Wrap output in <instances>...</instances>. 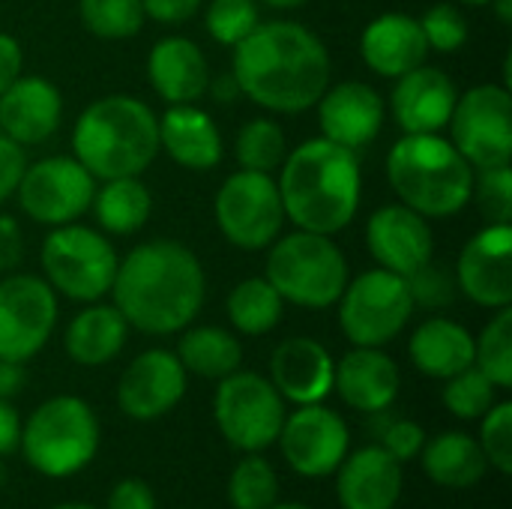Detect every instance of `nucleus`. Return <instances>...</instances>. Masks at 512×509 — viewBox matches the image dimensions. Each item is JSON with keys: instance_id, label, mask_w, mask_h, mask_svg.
<instances>
[{"instance_id": "20e7f679", "label": "nucleus", "mask_w": 512, "mask_h": 509, "mask_svg": "<svg viewBox=\"0 0 512 509\" xmlns=\"http://www.w3.org/2000/svg\"><path fill=\"white\" fill-rule=\"evenodd\" d=\"M72 156L96 180L141 177L159 156V117L138 96H99L75 120Z\"/></svg>"}, {"instance_id": "4be33fe9", "label": "nucleus", "mask_w": 512, "mask_h": 509, "mask_svg": "<svg viewBox=\"0 0 512 509\" xmlns=\"http://www.w3.org/2000/svg\"><path fill=\"white\" fill-rule=\"evenodd\" d=\"M402 489V462H396L381 444L348 453L336 468V495L342 509H393Z\"/></svg>"}, {"instance_id": "b1692460", "label": "nucleus", "mask_w": 512, "mask_h": 509, "mask_svg": "<svg viewBox=\"0 0 512 509\" xmlns=\"http://www.w3.org/2000/svg\"><path fill=\"white\" fill-rule=\"evenodd\" d=\"M399 366L381 348H351L333 372V390L360 414H384L399 396Z\"/></svg>"}, {"instance_id": "0eeeda50", "label": "nucleus", "mask_w": 512, "mask_h": 509, "mask_svg": "<svg viewBox=\"0 0 512 509\" xmlns=\"http://www.w3.org/2000/svg\"><path fill=\"white\" fill-rule=\"evenodd\" d=\"M267 249L264 279L279 291L285 303L300 309L336 306L351 279V270L333 237L297 228L294 234H279Z\"/></svg>"}, {"instance_id": "37998d69", "label": "nucleus", "mask_w": 512, "mask_h": 509, "mask_svg": "<svg viewBox=\"0 0 512 509\" xmlns=\"http://www.w3.org/2000/svg\"><path fill=\"white\" fill-rule=\"evenodd\" d=\"M405 282H408L414 306H423V309H444L456 300V291H459L456 273H450L444 264H435V258L423 264L417 273L405 276Z\"/></svg>"}, {"instance_id": "bb28decb", "label": "nucleus", "mask_w": 512, "mask_h": 509, "mask_svg": "<svg viewBox=\"0 0 512 509\" xmlns=\"http://www.w3.org/2000/svg\"><path fill=\"white\" fill-rule=\"evenodd\" d=\"M159 150L189 171H210L225 153L216 120L195 102L168 105V111L159 117Z\"/></svg>"}, {"instance_id": "c9c22d12", "label": "nucleus", "mask_w": 512, "mask_h": 509, "mask_svg": "<svg viewBox=\"0 0 512 509\" xmlns=\"http://www.w3.org/2000/svg\"><path fill=\"white\" fill-rule=\"evenodd\" d=\"M228 501L234 509H267L279 501V477L261 453H246L228 477Z\"/></svg>"}, {"instance_id": "f03ea898", "label": "nucleus", "mask_w": 512, "mask_h": 509, "mask_svg": "<svg viewBox=\"0 0 512 509\" xmlns=\"http://www.w3.org/2000/svg\"><path fill=\"white\" fill-rule=\"evenodd\" d=\"M114 306L147 336L186 330L204 306L207 276L198 255L177 240H147L117 261Z\"/></svg>"}, {"instance_id": "6ab92c4d", "label": "nucleus", "mask_w": 512, "mask_h": 509, "mask_svg": "<svg viewBox=\"0 0 512 509\" xmlns=\"http://www.w3.org/2000/svg\"><path fill=\"white\" fill-rule=\"evenodd\" d=\"M315 108H318L321 138L348 147L354 153H360L381 135L387 117V105L381 93L366 81H342L327 87Z\"/></svg>"}, {"instance_id": "58836bf2", "label": "nucleus", "mask_w": 512, "mask_h": 509, "mask_svg": "<svg viewBox=\"0 0 512 509\" xmlns=\"http://www.w3.org/2000/svg\"><path fill=\"white\" fill-rule=\"evenodd\" d=\"M261 21L258 0H210L204 9V27L213 42L234 48L243 42Z\"/></svg>"}, {"instance_id": "1a4fd4ad", "label": "nucleus", "mask_w": 512, "mask_h": 509, "mask_svg": "<svg viewBox=\"0 0 512 509\" xmlns=\"http://www.w3.org/2000/svg\"><path fill=\"white\" fill-rule=\"evenodd\" d=\"M339 306V327L345 339L357 348H384L390 345L411 321L414 300L405 276L390 270H366L357 279H348Z\"/></svg>"}, {"instance_id": "8fccbe9b", "label": "nucleus", "mask_w": 512, "mask_h": 509, "mask_svg": "<svg viewBox=\"0 0 512 509\" xmlns=\"http://www.w3.org/2000/svg\"><path fill=\"white\" fill-rule=\"evenodd\" d=\"M21 69H24L21 42L9 33H0V93L21 75Z\"/></svg>"}, {"instance_id": "603ef678", "label": "nucleus", "mask_w": 512, "mask_h": 509, "mask_svg": "<svg viewBox=\"0 0 512 509\" xmlns=\"http://www.w3.org/2000/svg\"><path fill=\"white\" fill-rule=\"evenodd\" d=\"M24 363L15 360H0V399H12L24 390Z\"/></svg>"}, {"instance_id": "c85d7f7f", "label": "nucleus", "mask_w": 512, "mask_h": 509, "mask_svg": "<svg viewBox=\"0 0 512 509\" xmlns=\"http://www.w3.org/2000/svg\"><path fill=\"white\" fill-rule=\"evenodd\" d=\"M126 336H129V324L120 315V309L114 303L96 300V303H87V309H81L69 321L63 333V348L72 363L96 369V366L111 363L123 351Z\"/></svg>"}, {"instance_id": "473e14b6", "label": "nucleus", "mask_w": 512, "mask_h": 509, "mask_svg": "<svg viewBox=\"0 0 512 509\" xmlns=\"http://www.w3.org/2000/svg\"><path fill=\"white\" fill-rule=\"evenodd\" d=\"M225 309H228V321L237 333L258 339V336H267L282 321L285 300L264 276H249L231 288Z\"/></svg>"}, {"instance_id": "6e6d98bb", "label": "nucleus", "mask_w": 512, "mask_h": 509, "mask_svg": "<svg viewBox=\"0 0 512 509\" xmlns=\"http://www.w3.org/2000/svg\"><path fill=\"white\" fill-rule=\"evenodd\" d=\"M258 3H264V6H270V9H282V12H288V9H300V6H306L309 0H258Z\"/></svg>"}, {"instance_id": "5fc2aeb1", "label": "nucleus", "mask_w": 512, "mask_h": 509, "mask_svg": "<svg viewBox=\"0 0 512 509\" xmlns=\"http://www.w3.org/2000/svg\"><path fill=\"white\" fill-rule=\"evenodd\" d=\"M489 6H495L501 24H512V0H492Z\"/></svg>"}, {"instance_id": "9b49d317", "label": "nucleus", "mask_w": 512, "mask_h": 509, "mask_svg": "<svg viewBox=\"0 0 512 509\" xmlns=\"http://www.w3.org/2000/svg\"><path fill=\"white\" fill-rule=\"evenodd\" d=\"M213 219L231 246L243 252L267 249L288 222L276 177L243 168L234 171L216 192Z\"/></svg>"}, {"instance_id": "a18cd8bd", "label": "nucleus", "mask_w": 512, "mask_h": 509, "mask_svg": "<svg viewBox=\"0 0 512 509\" xmlns=\"http://www.w3.org/2000/svg\"><path fill=\"white\" fill-rule=\"evenodd\" d=\"M27 168V153L21 144H15L12 138L0 135V204H6L18 183H21V174Z\"/></svg>"}, {"instance_id": "2f4dec72", "label": "nucleus", "mask_w": 512, "mask_h": 509, "mask_svg": "<svg viewBox=\"0 0 512 509\" xmlns=\"http://www.w3.org/2000/svg\"><path fill=\"white\" fill-rule=\"evenodd\" d=\"M174 354L183 363L186 375H198L207 381H219V378L237 372L243 363L240 339L222 327H213V324L183 330Z\"/></svg>"}, {"instance_id": "864d4df0", "label": "nucleus", "mask_w": 512, "mask_h": 509, "mask_svg": "<svg viewBox=\"0 0 512 509\" xmlns=\"http://www.w3.org/2000/svg\"><path fill=\"white\" fill-rule=\"evenodd\" d=\"M207 93H210L216 102H234V99H240V96H243V93H240V84H237V78H234L231 72L210 75V81H207Z\"/></svg>"}, {"instance_id": "a211bd4d", "label": "nucleus", "mask_w": 512, "mask_h": 509, "mask_svg": "<svg viewBox=\"0 0 512 509\" xmlns=\"http://www.w3.org/2000/svg\"><path fill=\"white\" fill-rule=\"evenodd\" d=\"M366 249L381 270L411 276L435 258V234L426 216L405 204L378 207L366 225Z\"/></svg>"}, {"instance_id": "7c9ffc66", "label": "nucleus", "mask_w": 512, "mask_h": 509, "mask_svg": "<svg viewBox=\"0 0 512 509\" xmlns=\"http://www.w3.org/2000/svg\"><path fill=\"white\" fill-rule=\"evenodd\" d=\"M90 210L105 234H135L147 225L153 213V195L141 177H114L96 186Z\"/></svg>"}, {"instance_id": "aec40b11", "label": "nucleus", "mask_w": 512, "mask_h": 509, "mask_svg": "<svg viewBox=\"0 0 512 509\" xmlns=\"http://www.w3.org/2000/svg\"><path fill=\"white\" fill-rule=\"evenodd\" d=\"M456 99L459 90L453 78L438 66L420 63L417 69L396 78L390 93V111L405 135H426L447 129Z\"/></svg>"}, {"instance_id": "4d7b16f0", "label": "nucleus", "mask_w": 512, "mask_h": 509, "mask_svg": "<svg viewBox=\"0 0 512 509\" xmlns=\"http://www.w3.org/2000/svg\"><path fill=\"white\" fill-rule=\"evenodd\" d=\"M51 509H96V507H90V504H75V501H69V504H57V507H51Z\"/></svg>"}, {"instance_id": "f257e3e1", "label": "nucleus", "mask_w": 512, "mask_h": 509, "mask_svg": "<svg viewBox=\"0 0 512 509\" xmlns=\"http://www.w3.org/2000/svg\"><path fill=\"white\" fill-rule=\"evenodd\" d=\"M330 69L327 45L297 21H258L231 54L240 93L273 114L315 108L330 87Z\"/></svg>"}, {"instance_id": "72a5a7b5", "label": "nucleus", "mask_w": 512, "mask_h": 509, "mask_svg": "<svg viewBox=\"0 0 512 509\" xmlns=\"http://www.w3.org/2000/svg\"><path fill=\"white\" fill-rule=\"evenodd\" d=\"M234 156L243 171H261V174L279 171L288 156L285 129L270 117H255L243 123L234 141Z\"/></svg>"}, {"instance_id": "a878e982", "label": "nucleus", "mask_w": 512, "mask_h": 509, "mask_svg": "<svg viewBox=\"0 0 512 509\" xmlns=\"http://www.w3.org/2000/svg\"><path fill=\"white\" fill-rule=\"evenodd\" d=\"M147 78L165 105H189L207 93L210 66L189 36H162L147 54Z\"/></svg>"}, {"instance_id": "c756f323", "label": "nucleus", "mask_w": 512, "mask_h": 509, "mask_svg": "<svg viewBox=\"0 0 512 509\" xmlns=\"http://www.w3.org/2000/svg\"><path fill=\"white\" fill-rule=\"evenodd\" d=\"M423 471L435 486L468 489L483 480L489 462L480 450V441L465 432H444L423 444L420 450Z\"/></svg>"}, {"instance_id": "de8ad7c7", "label": "nucleus", "mask_w": 512, "mask_h": 509, "mask_svg": "<svg viewBox=\"0 0 512 509\" xmlns=\"http://www.w3.org/2000/svg\"><path fill=\"white\" fill-rule=\"evenodd\" d=\"M105 509H156V495L144 480H120L111 492H108V504Z\"/></svg>"}, {"instance_id": "f3484780", "label": "nucleus", "mask_w": 512, "mask_h": 509, "mask_svg": "<svg viewBox=\"0 0 512 509\" xmlns=\"http://www.w3.org/2000/svg\"><path fill=\"white\" fill-rule=\"evenodd\" d=\"M456 285L483 309L512 306V225H486L465 243Z\"/></svg>"}, {"instance_id": "a19ab883", "label": "nucleus", "mask_w": 512, "mask_h": 509, "mask_svg": "<svg viewBox=\"0 0 512 509\" xmlns=\"http://www.w3.org/2000/svg\"><path fill=\"white\" fill-rule=\"evenodd\" d=\"M480 450L486 462L510 477L512 474V405L510 402H495L483 417H480Z\"/></svg>"}, {"instance_id": "09e8293b", "label": "nucleus", "mask_w": 512, "mask_h": 509, "mask_svg": "<svg viewBox=\"0 0 512 509\" xmlns=\"http://www.w3.org/2000/svg\"><path fill=\"white\" fill-rule=\"evenodd\" d=\"M204 0H141L144 15L159 24H183L201 12Z\"/></svg>"}, {"instance_id": "9d476101", "label": "nucleus", "mask_w": 512, "mask_h": 509, "mask_svg": "<svg viewBox=\"0 0 512 509\" xmlns=\"http://www.w3.org/2000/svg\"><path fill=\"white\" fill-rule=\"evenodd\" d=\"M213 420L219 435L240 453H264L276 444L285 423V399L258 372H231L219 378L213 396Z\"/></svg>"}, {"instance_id": "79ce46f5", "label": "nucleus", "mask_w": 512, "mask_h": 509, "mask_svg": "<svg viewBox=\"0 0 512 509\" xmlns=\"http://www.w3.org/2000/svg\"><path fill=\"white\" fill-rule=\"evenodd\" d=\"M420 30L426 36L429 51L456 54L468 42V18L456 3H435L423 12Z\"/></svg>"}, {"instance_id": "4468645a", "label": "nucleus", "mask_w": 512, "mask_h": 509, "mask_svg": "<svg viewBox=\"0 0 512 509\" xmlns=\"http://www.w3.org/2000/svg\"><path fill=\"white\" fill-rule=\"evenodd\" d=\"M57 327V294L33 273L0 279V360H33Z\"/></svg>"}, {"instance_id": "c03bdc74", "label": "nucleus", "mask_w": 512, "mask_h": 509, "mask_svg": "<svg viewBox=\"0 0 512 509\" xmlns=\"http://www.w3.org/2000/svg\"><path fill=\"white\" fill-rule=\"evenodd\" d=\"M423 444H426V432H423L417 423H411V420H393V423H387L384 432H381V447H384L396 462H411V459H417L420 450H423Z\"/></svg>"}, {"instance_id": "423d86ee", "label": "nucleus", "mask_w": 512, "mask_h": 509, "mask_svg": "<svg viewBox=\"0 0 512 509\" xmlns=\"http://www.w3.org/2000/svg\"><path fill=\"white\" fill-rule=\"evenodd\" d=\"M99 441V417L84 399L51 396L21 423L18 450L36 474L66 480L96 459Z\"/></svg>"}, {"instance_id": "13d9d810", "label": "nucleus", "mask_w": 512, "mask_h": 509, "mask_svg": "<svg viewBox=\"0 0 512 509\" xmlns=\"http://www.w3.org/2000/svg\"><path fill=\"white\" fill-rule=\"evenodd\" d=\"M267 509H312V507H306V504H273V507H267Z\"/></svg>"}, {"instance_id": "f704fd0d", "label": "nucleus", "mask_w": 512, "mask_h": 509, "mask_svg": "<svg viewBox=\"0 0 512 509\" xmlns=\"http://www.w3.org/2000/svg\"><path fill=\"white\" fill-rule=\"evenodd\" d=\"M474 366L498 387H512V309H495V318L474 339Z\"/></svg>"}, {"instance_id": "f8f14e48", "label": "nucleus", "mask_w": 512, "mask_h": 509, "mask_svg": "<svg viewBox=\"0 0 512 509\" xmlns=\"http://www.w3.org/2000/svg\"><path fill=\"white\" fill-rule=\"evenodd\" d=\"M450 141L477 168L512 162V96L507 84H477L456 99Z\"/></svg>"}, {"instance_id": "bf43d9fd", "label": "nucleus", "mask_w": 512, "mask_h": 509, "mask_svg": "<svg viewBox=\"0 0 512 509\" xmlns=\"http://www.w3.org/2000/svg\"><path fill=\"white\" fill-rule=\"evenodd\" d=\"M456 3H465V6H486V3H492V0H456Z\"/></svg>"}, {"instance_id": "ddd939ff", "label": "nucleus", "mask_w": 512, "mask_h": 509, "mask_svg": "<svg viewBox=\"0 0 512 509\" xmlns=\"http://www.w3.org/2000/svg\"><path fill=\"white\" fill-rule=\"evenodd\" d=\"M93 192L96 177L75 156H45L27 162L15 198L33 222L57 228L78 222L90 210Z\"/></svg>"}, {"instance_id": "5701e85b", "label": "nucleus", "mask_w": 512, "mask_h": 509, "mask_svg": "<svg viewBox=\"0 0 512 509\" xmlns=\"http://www.w3.org/2000/svg\"><path fill=\"white\" fill-rule=\"evenodd\" d=\"M333 372L336 360L321 342L309 336L285 339L270 357V384L285 402L294 405L324 402L333 393Z\"/></svg>"}, {"instance_id": "39448f33", "label": "nucleus", "mask_w": 512, "mask_h": 509, "mask_svg": "<svg viewBox=\"0 0 512 509\" xmlns=\"http://www.w3.org/2000/svg\"><path fill=\"white\" fill-rule=\"evenodd\" d=\"M387 180L399 204L426 219H450L471 204L474 168L441 132L402 135L387 153Z\"/></svg>"}, {"instance_id": "7ed1b4c3", "label": "nucleus", "mask_w": 512, "mask_h": 509, "mask_svg": "<svg viewBox=\"0 0 512 509\" xmlns=\"http://www.w3.org/2000/svg\"><path fill=\"white\" fill-rule=\"evenodd\" d=\"M276 183L285 219L300 231L327 237L345 231L354 222L363 198L357 153L321 135L288 150Z\"/></svg>"}, {"instance_id": "052dcab7", "label": "nucleus", "mask_w": 512, "mask_h": 509, "mask_svg": "<svg viewBox=\"0 0 512 509\" xmlns=\"http://www.w3.org/2000/svg\"><path fill=\"white\" fill-rule=\"evenodd\" d=\"M0 483H3V468H0Z\"/></svg>"}, {"instance_id": "3c124183", "label": "nucleus", "mask_w": 512, "mask_h": 509, "mask_svg": "<svg viewBox=\"0 0 512 509\" xmlns=\"http://www.w3.org/2000/svg\"><path fill=\"white\" fill-rule=\"evenodd\" d=\"M21 444V417L9 405V399H0V459L12 456Z\"/></svg>"}, {"instance_id": "e433bc0d", "label": "nucleus", "mask_w": 512, "mask_h": 509, "mask_svg": "<svg viewBox=\"0 0 512 509\" xmlns=\"http://www.w3.org/2000/svg\"><path fill=\"white\" fill-rule=\"evenodd\" d=\"M78 15L93 36L108 42L138 36L147 21L141 0H78Z\"/></svg>"}, {"instance_id": "cd10ccee", "label": "nucleus", "mask_w": 512, "mask_h": 509, "mask_svg": "<svg viewBox=\"0 0 512 509\" xmlns=\"http://www.w3.org/2000/svg\"><path fill=\"white\" fill-rule=\"evenodd\" d=\"M408 357L426 378L447 381L474 366V336L453 318H429L411 333Z\"/></svg>"}, {"instance_id": "412c9836", "label": "nucleus", "mask_w": 512, "mask_h": 509, "mask_svg": "<svg viewBox=\"0 0 512 509\" xmlns=\"http://www.w3.org/2000/svg\"><path fill=\"white\" fill-rule=\"evenodd\" d=\"M63 120V96L42 75H18L0 93V135L21 147L48 141Z\"/></svg>"}, {"instance_id": "49530a36", "label": "nucleus", "mask_w": 512, "mask_h": 509, "mask_svg": "<svg viewBox=\"0 0 512 509\" xmlns=\"http://www.w3.org/2000/svg\"><path fill=\"white\" fill-rule=\"evenodd\" d=\"M24 261V231L15 216L0 213V273H15Z\"/></svg>"}, {"instance_id": "4c0bfd02", "label": "nucleus", "mask_w": 512, "mask_h": 509, "mask_svg": "<svg viewBox=\"0 0 512 509\" xmlns=\"http://www.w3.org/2000/svg\"><path fill=\"white\" fill-rule=\"evenodd\" d=\"M441 399L456 420H480L498 402V387L477 366H468L444 381Z\"/></svg>"}, {"instance_id": "6e6552de", "label": "nucleus", "mask_w": 512, "mask_h": 509, "mask_svg": "<svg viewBox=\"0 0 512 509\" xmlns=\"http://www.w3.org/2000/svg\"><path fill=\"white\" fill-rule=\"evenodd\" d=\"M39 261L54 294H63L75 303H96L111 294L120 258L102 231L69 222L51 228Z\"/></svg>"}, {"instance_id": "dca6fc26", "label": "nucleus", "mask_w": 512, "mask_h": 509, "mask_svg": "<svg viewBox=\"0 0 512 509\" xmlns=\"http://www.w3.org/2000/svg\"><path fill=\"white\" fill-rule=\"evenodd\" d=\"M186 369L174 351L150 348L138 354L117 381V405L129 420L150 423L165 417L186 396Z\"/></svg>"}, {"instance_id": "2eb2a0df", "label": "nucleus", "mask_w": 512, "mask_h": 509, "mask_svg": "<svg viewBox=\"0 0 512 509\" xmlns=\"http://www.w3.org/2000/svg\"><path fill=\"white\" fill-rule=\"evenodd\" d=\"M276 441L291 471L318 480L336 474V468L348 456L351 432L348 423L333 408L315 402V405H297L294 414H285Z\"/></svg>"}, {"instance_id": "393cba45", "label": "nucleus", "mask_w": 512, "mask_h": 509, "mask_svg": "<svg viewBox=\"0 0 512 509\" xmlns=\"http://www.w3.org/2000/svg\"><path fill=\"white\" fill-rule=\"evenodd\" d=\"M360 57L381 78H399L429 57L420 18L405 12H384L372 18L360 33Z\"/></svg>"}, {"instance_id": "ea45409f", "label": "nucleus", "mask_w": 512, "mask_h": 509, "mask_svg": "<svg viewBox=\"0 0 512 509\" xmlns=\"http://www.w3.org/2000/svg\"><path fill=\"white\" fill-rule=\"evenodd\" d=\"M471 201L483 213L486 225H512V168L495 165V168H477Z\"/></svg>"}]
</instances>
